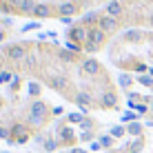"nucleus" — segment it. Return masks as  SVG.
<instances>
[{"mask_svg": "<svg viewBox=\"0 0 153 153\" xmlns=\"http://www.w3.org/2000/svg\"><path fill=\"white\" fill-rule=\"evenodd\" d=\"M36 7H38V4H36L33 0H25V2L20 4V9H18V11H16V13H22V16H33Z\"/></svg>", "mask_w": 153, "mask_h": 153, "instance_id": "9d476101", "label": "nucleus"}, {"mask_svg": "<svg viewBox=\"0 0 153 153\" xmlns=\"http://www.w3.org/2000/svg\"><path fill=\"white\" fill-rule=\"evenodd\" d=\"M27 91H29L31 98H38V96H40V84H38V82H29V84H27Z\"/></svg>", "mask_w": 153, "mask_h": 153, "instance_id": "f8f14e48", "label": "nucleus"}, {"mask_svg": "<svg viewBox=\"0 0 153 153\" xmlns=\"http://www.w3.org/2000/svg\"><path fill=\"white\" fill-rule=\"evenodd\" d=\"M109 58L118 69L131 73H149L153 78V33L129 29L113 42Z\"/></svg>", "mask_w": 153, "mask_h": 153, "instance_id": "f03ea898", "label": "nucleus"}, {"mask_svg": "<svg viewBox=\"0 0 153 153\" xmlns=\"http://www.w3.org/2000/svg\"><path fill=\"white\" fill-rule=\"evenodd\" d=\"M135 118H138V115H135V113H131V111L122 115V120H124V122H133V120H135Z\"/></svg>", "mask_w": 153, "mask_h": 153, "instance_id": "2eb2a0df", "label": "nucleus"}, {"mask_svg": "<svg viewBox=\"0 0 153 153\" xmlns=\"http://www.w3.org/2000/svg\"><path fill=\"white\" fill-rule=\"evenodd\" d=\"M33 16H36V18H53L56 13H51V7H49V4H38V7H36V11H33Z\"/></svg>", "mask_w": 153, "mask_h": 153, "instance_id": "9b49d317", "label": "nucleus"}, {"mask_svg": "<svg viewBox=\"0 0 153 153\" xmlns=\"http://www.w3.org/2000/svg\"><path fill=\"white\" fill-rule=\"evenodd\" d=\"M100 20H102V13L100 11H89L80 18V25H84V27H96Z\"/></svg>", "mask_w": 153, "mask_h": 153, "instance_id": "1a4fd4ad", "label": "nucleus"}, {"mask_svg": "<svg viewBox=\"0 0 153 153\" xmlns=\"http://www.w3.org/2000/svg\"><path fill=\"white\" fill-rule=\"evenodd\" d=\"M69 153H87V151H84V149H71Z\"/></svg>", "mask_w": 153, "mask_h": 153, "instance_id": "dca6fc26", "label": "nucleus"}, {"mask_svg": "<svg viewBox=\"0 0 153 153\" xmlns=\"http://www.w3.org/2000/svg\"><path fill=\"white\" fill-rule=\"evenodd\" d=\"M124 11H126V9H124V4L120 2V0H111V2L107 4V16H111V18H118L120 20L124 16Z\"/></svg>", "mask_w": 153, "mask_h": 153, "instance_id": "6e6552de", "label": "nucleus"}, {"mask_svg": "<svg viewBox=\"0 0 153 153\" xmlns=\"http://www.w3.org/2000/svg\"><path fill=\"white\" fill-rule=\"evenodd\" d=\"M16 76H31L45 87L53 89L65 100L82 109V113L118 111L120 93L109 71L84 53H73L67 47L27 42V56L9 67Z\"/></svg>", "mask_w": 153, "mask_h": 153, "instance_id": "f257e3e1", "label": "nucleus"}, {"mask_svg": "<svg viewBox=\"0 0 153 153\" xmlns=\"http://www.w3.org/2000/svg\"><path fill=\"white\" fill-rule=\"evenodd\" d=\"M131 109H133V111H138V113H146L149 111V107H146V104H129Z\"/></svg>", "mask_w": 153, "mask_h": 153, "instance_id": "ddd939ff", "label": "nucleus"}, {"mask_svg": "<svg viewBox=\"0 0 153 153\" xmlns=\"http://www.w3.org/2000/svg\"><path fill=\"white\" fill-rule=\"evenodd\" d=\"M107 36L109 33H104L98 25L96 27H87V42H93V45H98L100 49H102V45L107 42ZM87 42H84V45H87Z\"/></svg>", "mask_w": 153, "mask_h": 153, "instance_id": "39448f33", "label": "nucleus"}, {"mask_svg": "<svg viewBox=\"0 0 153 153\" xmlns=\"http://www.w3.org/2000/svg\"><path fill=\"white\" fill-rule=\"evenodd\" d=\"M31 29H40V22H27V25L22 27L25 33H27V31H31Z\"/></svg>", "mask_w": 153, "mask_h": 153, "instance_id": "4468645a", "label": "nucleus"}, {"mask_svg": "<svg viewBox=\"0 0 153 153\" xmlns=\"http://www.w3.org/2000/svg\"><path fill=\"white\" fill-rule=\"evenodd\" d=\"M67 38L69 42H76L78 47H84V42H87V27L84 25H73L71 29H67Z\"/></svg>", "mask_w": 153, "mask_h": 153, "instance_id": "20e7f679", "label": "nucleus"}, {"mask_svg": "<svg viewBox=\"0 0 153 153\" xmlns=\"http://www.w3.org/2000/svg\"><path fill=\"white\" fill-rule=\"evenodd\" d=\"M98 27L104 31V33H113V31L120 29V20L118 18H111V16H102V20L98 22Z\"/></svg>", "mask_w": 153, "mask_h": 153, "instance_id": "0eeeda50", "label": "nucleus"}, {"mask_svg": "<svg viewBox=\"0 0 153 153\" xmlns=\"http://www.w3.org/2000/svg\"><path fill=\"white\" fill-rule=\"evenodd\" d=\"M56 142H58V146H73L78 140H80V135L73 131V126L69 120H60V122L56 124Z\"/></svg>", "mask_w": 153, "mask_h": 153, "instance_id": "7ed1b4c3", "label": "nucleus"}, {"mask_svg": "<svg viewBox=\"0 0 153 153\" xmlns=\"http://www.w3.org/2000/svg\"><path fill=\"white\" fill-rule=\"evenodd\" d=\"M80 11V4L76 2H60L58 4V18H73Z\"/></svg>", "mask_w": 153, "mask_h": 153, "instance_id": "423d86ee", "label": "nucleus"}]
</instances>
